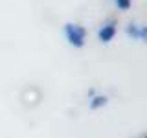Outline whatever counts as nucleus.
Masks as SVG:
<instances>
[{
  "label": "nucleus",
  "instance_id": "nucleus-1",
  "mask_svg": "<svg viewBox=\"0 0 147 138\" xmlns=\"http://www.w3.org/2000/svg\"><path fill=\"white\" fill-rule=\"evenodd\" d=\"M64 33H66V39L72 46L81 48L85 44V30L79 24H66L64 26Z\"/></svg>",
  "mask_w": 147,
  "mask_h": 138
},
{
  "label": "nucleus",
  "instance_id": "nucleus-2",
  "mask_svg": "<svg viewBox=\"0 0 147 138\" xmlns=\"http://www.w3.org/2000/svg\"><path fill=\"white\" fill-rule=\"evenodd\" d=\"M114 33H116V22L110 18V20H107L105 24H101L99 31H98V39L101 43H109V41H112Z\"/></svg>",
  "mask_w": 147,
  "mask_h": 138
},
{
  "label": "nucleus",
  "instance_id": "nucleus-3",
  "mask_svg": "<svg viewBox=\"0 0 147 138\" xmlns=\"http://www.w3.org/2000/svg\"><path fill=\"white\" fill-rule=\"evenodd\" d=\"M127 33L134 39L144 41L145 39V26H138V24H129L127 26Z\"/></svg>",
  "mask_w": 147,
  "mask_h": 138
},
{
  "label": "nucleus",
  "instance_id": "nucleus-4",
  "mask_svg": "<svg viewBox=\"0 0 147 138\" xmlns=\"http://www.w3.org/2000/svg\"><path fill=\"white\" fill-rule=\"evenodd\" d=\"M114 4H116L118 9H121V11H127V9L131 7V0H114Z\"/></svg>",
  "mask_w": 147,
  "mask_h": 138
},
{
  "label": "nucleus",
  "instance_id": "nucleus-5",
  "mask_svg": "<svg viewBox=\"0 0 147 138\" xmlns=\"http://www.w3.org/2000/svg\"><path fill=\"white\" fill-rule=\"evenodd\" d=\"M105 103H107V99H105V98H101V96H99V98H96V101H92V109H98L99 107V105H105Z\"/></svg>",
  "mask_w": 147,
  "mask_h": 138
}]
</instances>
